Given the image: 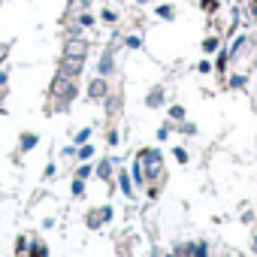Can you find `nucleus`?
Here are the masks:
<instances>
[{
    "instance_id": "obj_1",
    "label": "nucleus",
    "mask_w": 257,
    "mask_h": 257,
    "mask_svg": "<svg viewBox=\"0 0 257 257\" xmlns=\"http://www.w3.org/2000/svg\"><path fill=\"white\" fill-rule=\"evenodd\" d=\"M52 94H55V97H70V94H76V82H73V76H67V73H58Z\"/></svg>"
},
{
    "instance_id": "obj_2",
    "label": "nucleus",
    "mask_w": 257,
    "mask_h": 257,
    "mask_svg": "<svg viewBox=\"0 0 257 257\" xmlns=\"http://www.w3.org/2000/svg\"><path fill=\"white\" fill-rule=\"evenodd\" d=\"M85 52H88V43H85V40L73 37V40L67 43V58H85Z\"/></svg>"
},
{
    "instance_id": "obj_3",
    "label": "nucleus",
    "mask_w": 257,
    "mask_h": 257,
    "mask_svg": "<svg viewBox=\"0 0 257 257\" xmlns=\"http://www.w3.org/2000/svg\"><path fill=\"white\" fill-rule=\"evenodd\" d=\"M61 73H67V76H79L82 73V58H64V67H61Z\"/></svg>"
},
{
    "instance_id": "obj_4",
    "label": "nucleus",
    "mask_w": 257,
    "mask_h": 257,
    "mask_svg": "<svg viewBox=\"0 0 257 257\" xmlns=\"http://www.w3.org/2000/svg\"><path fill=\"white\" fill-rule=\"evenodd\" d=\"M91 94H94V97H103V94H106V82H103V79H94V82H91Z\"/></svg>"
},
{
    "instance_id": "obj_5",
    "label": "nucleus",
    "mask_w": 257,
    "mask_h": 257,
    "mask_svg": "<svg viewBox=\"0 0 257 257\" xmlns=\"http://www.w3.org/2000/svg\"><path fill=\"white\" fill-rule=\"evenodd\" d=\"M158 16H161V19H173L176 10H173V7H158Z\"/></svg>"
},
{
    "instance_id": "obj_6",
    "label": "nucleus",
    "mask_w": 257,
    "mask_h": 257,
    "mask_svg": "<svg viewBox=\"0 0 257 257\" xmlns=\"http://www.w3.org/2000/svg\"><path fill=\"white\" fill-rule=\"evenodd\" d=\"M100 70H103V73H109V70H112V55H103V64H100Z\"/></svg>"
},
{
    "instance_id": "obj_7",
    "label": "nucleus",
    "mask_w": 257,
    "mask_h": 257,
    "mask_svg": "<svg viewBox=\"0 0 257 257\" xmlns=\"http://www.w3.org/2000/svg\"><path fill=\"white\" fill-rule=\"evenodd\" d=\"M203 7H206V10H212V7H215V0H203Z\"/></svg>"
}]
</instances>
